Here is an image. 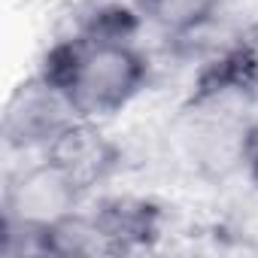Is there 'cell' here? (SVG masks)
Wrapping results in <instances>:
<instances>
[{
  "label": "cell",
  "mask_w": 258,
  "mask_h": 258,
  "mask_svg": "<svg viewBox=\"0 0 258 258\" xmlns=\"http://www.w3.org/2000/svg\"><path fill=\"white\" fill-rule=\"evenodd\" d=\"M37 70L67 94L79 118L94 121L124 112L152 79V61L137 37L64 34L46 49Z\"/></svg>",
  "instance_id": "cell-1"
},
{
  "label": "cell",
  "mask_w": 258,
  "mask_h": 258,
  "mask_svg": "<svg viewBox=\"0 0 258 258\" xmlns=\"http://www.w3.org/2000/svg\"><path fill=\"white\" fill-rule=\"evenodd\" d=\"M76 118L79 115L67 94L37 70L10 91L4 112H0V137H4L7 152L43 155Z\"/></svg>",
  "instance_id": "cell-2"
},
{
  "label": "cell",
  "mask_w": 258,
  "mask_h": 258,
  "mask_svg": "<svg viewBox=\"0 0 258 258\" xmlns=\"http://www.w3.org/2000/svg\"><path fill=\"white\" fill-rule=\"evenodd\" d=\"M85 204L82 188L46 155L19 167L4 185V222L46 231Z\"/></svg>",
  "instance_id": "cell-3"
},
{
  "label": "cell",
  "mask_w": 258,
  "mask_h": 258,
  "mask_svg": "<svg viewBox=\"0 0 258 258\" xmlns=\"http://www.w3.org/2000/svg\"><path fill=\"white\" fill-rule=\"evenodd\" d=\"M52 164H58L88 198L100 185L112 182L124 167V149L103 131V121L76 118L55 137V143L43 152Z\"/></svg>",
  "instance_id": "cell-4"
},
{
  "label": "cell",
  "mask_w": 258,
  "mask_h": 258,
  "mask_svg": "<svg viewBox=\"0 0 258 258\" xmlns=\"http://www.w3.org/2000/svg\"><path fill=\"white\" fill-rule=\"evenodd\" d=\"M103 234L109 237L112 255L152 249L161 237L164 213L155 201L140 195H106L91 204Z\"/></svg>",
  "instance_id": "cell-5"
},
{
  "label": "cell",
  "mask_w": 258,
  "mask_h": 258,
  "mask_svg": "<svg viewBox=\"0 0 258 258\" xmlns=\"http://www.w3.org/2000/svg\"><path fill=\"white\" fill-rule=\"evenodd\" d=\"M225 0H137L143 22L167 40H191L213 28Z\"/></svg>",
  "instance_id": "cell-6"
},
{
  "label": "cell",
  "mask_w": 258,
  "mask_h": 258,
  "mask_svg": "<svg viewBox=\"0 0 258 258\" xmlns=\"http://www.w3.org/2000/svg\"><path fill=\"white\" fill-rule=\"evenodd\" d=\"M243 173H246L252 191L258 195V124L249 127V137H246V149H243Z\"/></svg>",
  "instance_id": "cell-7"
}]
</instances>
